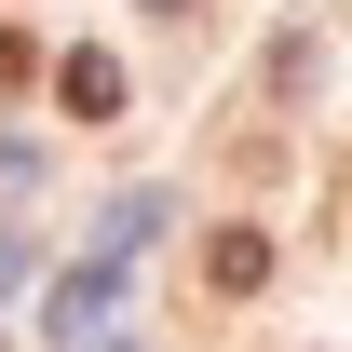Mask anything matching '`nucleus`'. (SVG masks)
<instances>
[{
    "mask_svg": "<svg viewBox=\"0 0 352 352\" xmlns=\"http://www.w3.org/2000/svg\"><path fill=\"white\" fill-rule=\"evenodd\" d=\"M258 285H271V230L258 217H217L204 230V298H258Z\"/></svg>",
    "mask_w": 352,
    "mask_h": 352,
    "instance_id": "1",
    "label": "nucleus"
},
{
    "mask_svg": "<svg viewBox=\"0 0 352 352\" xmlns=\"http://www.w3.org/2000/svg\"><path fill=\"white\" fill-rule=\"evenodd\" d=\"M54 95H68V122H109V109H122V54H68Z\"/></svg>",
    "mask_w": 352,
    "mask_h": 352,
    "instance_id": "2",
    "label": "nucleus"
},
{
    "mask_svg": "<svg viewBox=\"0 0 352 352\" xmlns=\"http://www.w3.org/2000/svg\"><path fill=\"white\" fill-rule=\"evenodd\" d=\"M41 82V41H28V28H0V95H28Z\"/></svg>",
    "mask_w": 352,
    "mask_h": 352,
    "instance_id": "3",
    "label": "nucleus"
},
{
    "mask_svg": "<svg viewBox=\"0 0 352 352\" xmlns=\"http://www.w3.org/2000/svg\"><path fill=\"white\" fill-rule=\"evenodd\" d=\"M339 230H352V163H339Z\"/></svg>",
    "mask_w": 352,
    "mask_h": 352,
    "instance_id": "4",
    "label": "nucleus"
}]
</instances>
